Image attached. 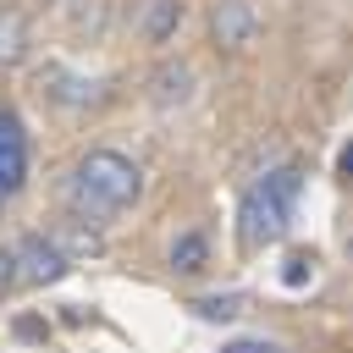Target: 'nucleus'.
Segmentation results:
<instances>
[{"mask_svg": "<svg viewBox=\"0 0 353 353\" xmlns=\"http://www.w3.org/2000/svg\"><path fill=\"white\" fill-rule=\"evenodd\" d=\"M22 276H17V248H0V292H11Z\"/></svg>", "mask_w": 353, "mask_h": 353, "instance_id": "11", "label": "nucleus"}, {"mask_svg": "<svg viewBox=\"0 0 353 353\" xmlns=\"http://www.w3.org/2000/svg\"><path fill=\"white\" fill-rule=\"evenodd\" d=\"M210 28H215V39H221L226 50H243V44H254L259 17H254V6H248V0H215Z\"/></svg>", "mask_w": 353, "mask_h": 353, "instance_id": "5", "label": "nucleus"}, {"mask_svg": "<svg viewBox=\"0 0 353 353\" xmlns=\"http://www.w3.org/2000/svg\"><path fill=\"white\" fill-rule=\"evenodd\" d=\"M22 55H28V17L0 11V66H17Z\"/></svg>", "mask_w": 353, "mask_h": 353, "instance_id": "7", "label": "nucleus"}, {"mask_svg": "<svg viewBox=\"0 0 353 353\" xmlns=\"http://www.w3.org/2000/svg\"><path fill=\"white\" fill-rule=\"evenodd\" d=\"M17 276H22L28 287H50V281L66 276V254H61L50 237H22V243H17Z\"/></svg>", "mask_w": 353, "mask_h": 353, "instance_id": "3", "label": "nucleus"}, {"mask_svg": "<svg viewBox=\"0 0 353 353\" xmlns=\"http://www.w3.org/2000/svg\"><path fill=\"white\" fill-rule=\"evenodd\" d=\"M309 270H314V254H292V259H287V270H281V281H287V287H303V281H309Z\"/></svg>", "mask_w": 353, "mask_h": 353, "instance_id": "10", "label": "nucleus"}, {"mask_svg": "<svg viewBox=\"0 0 353 353\" xmlns=\"http://www.w3.org/2000/svg\"><path fill=\"white\" fill-rule=\"evenodd\" d=\"M204 320H232V314H243V292H221V298H199L193 303Z\"/></svg>", "mask_w": 353, "mask_h": 353, "instance_id": "9", "label": "nucleus"}, {"mask_svg": "<svg viewBox=\"0 0 353 353\" xmlns=\"http://www.w3.org/2000/svg\"><path fill=\"white\" fill-rule=\"evenodd\" d=\"M138 193H143V171L116 149H88L77 160V171H72V204L83 215H94V221L121 215Z\"/></svg>", "mask_w": 353, "mask_h": 353, "instance_id": "1", "label": "nucleus"}, {"mask_svg": "<svg viewBox=\"0 0 353 353\" xmlns=\"http://www.w3.org/2000/svg\"><path fill=\"white\" fill-rule=\"evenodd\" d=\"M28 6H55V0H28Z\"/></svg>", "mask_w": 353, "mask_h": 353, "instance_id": "14", "label": "nucleus"}, {"mask_svg": "<svg viewBox=\"0 0 353 353\" xmlns=\"http://www.w3.org/2000/svg\"><path fill=\"white\" fill-rule=\"evenodd\" d=\"M204 259H210L204 232H182V237L171 243V270H204Z\"/></svg>", "mask_w": 353, "mask_h": 353, "instance_id": "8", "label": "nucleus"}, {"mask_svg": "<svg viewBox=\"0 0 353 353\" xmlns=\"http://www.w3.org/2000/svg\"><path fill=\"white\" fill-rule=\"evenodd\" d=\"M221 353H281L276 342H254V336H243V342H226Z\"/></svg>", "mask_w": 353, "mask_h": 353, "instance_id": "12", "label": "nucleus"}, {"mask_svg": "<svg viewBox=\"0 0 353 353\" xmlns=\"http://www.w3.org/2000/svg\"><path fill=\"white\" fill-rule=\"evenodd\" d=\"M176 22H182V0H143L138 28H143V39H149V44H165V39L176 33Z\"/></svg>", "mask_w": 353, "mask_h": 353, "instance_id": "6", "label": "nucleus"}, {"mask_svg": "<svg viewBox=\"0 0 353 353\" xmlns=\"http://www.w3.org/2000/svg\"><path fill=\"white\" fill-rule=\"evenodd\" d=\"M28 182V132L11 110H0V193H17Z\"/></svg>", "mask_w": 353, "mask_h": 353, "instance_id": "4", "label": "nucleus"}, {"mask_svg": "<svg viewBox=\"0 0 353 353\" xmlns=\"http://www.w3.org/2000/svg\"><path fill=\"white\" fill-rule=\"evenodd\" d=\"M292 204H298V165H281L270 176H259L243 204H237V237L243 248H270L287 237V221H292Z\"/></svg>", "mask_w": 353, "mask_h": 353, "instance_id": "2", "label": "nucleus"}, {"mask_svg": "<svg viewBox=\"0 0 353 353\" xmlns=\"http://www.w3.org/2000/svg\"><path fill=\"white\" fill-rule=\"evenodd\" d=\"M342 176H347V182H353V143H347V149H342Z\"/></svg>", "mask_w": 353, "mask_h": 353, "instance_id": "13", "label": "nucleus"}]
</instances>
